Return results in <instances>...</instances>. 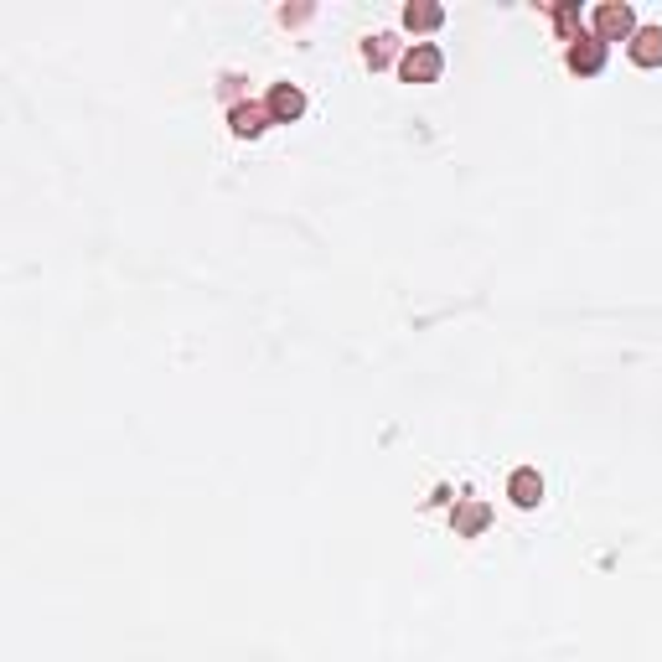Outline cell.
I'll return each mask as SVG.
<instances>
[{"instance_id":"8992f818","label":"cell","mask_w":662,"mask_h":662,"mask_svg":"<svg viewBox=\"0 0 662 662\" xmlns=\"http://www.w3.org/2000/svg\"><path fill=\"white\" fill-rule=\"evenodd\" d=\"M631 63L662 68V26H637V37H631Z\"/></svg>"},{"instance_id":"277c9868","label":"cell","mask_w":662,"mask_h":662,"mask_svg":"<svg viewBox=\"0 0 662 662\" xmlns=\"http://www.w3.org/2000/svg\"><path fill=\"white\" fill-rule=\"evenodd\" d=\"M507 497H513V507H523V513H528V507L544 502V476H538L533 466H518L513 476H507Z\"/></svg>"},{"instance_id":"9c48e42d","label":"cell","mask_w":662,"mask_h":662,"mask_svg":"<svg viewBox=\"0 0 662 662\" xmlns=\"http://www.w3.org/2000/svg\"><path fill=\"white\" fill-rule=\"evenodd\" d=\"M440 21H445V11L430 6V0H425V6H409V11H404V26H409V32H435Z\"/></svg>"},{"instance_id":"3957f363","label":"cell","mask_w":662,"mask_h":662,"mask_svg":"<svg viewBox=\"0 0 662 662\" xmlns=\"http://www.w3.org/2000/svg\"><path fill=\"white\" fill-rule=\"evenodd\" d=\"M404 78L409 83H435L440 78V68H445V57H440V47L435 42H414L409 52H404Z\"/></svg>"},{"instance_id":"8fae6325","label":"cell","mask_w":662,"mask_h":662,"mask_svg":"<svg viewBox=\"0 0 662 662\" xmlns=\"http://www.w3.org/2000/svg\"><path fill=\"white\" fill-rule=\"evenodd\" d=\"M388 47H394V37H373L368 42V63H388Z\"/></svg>"},{"instance_id":"ba28073f","label":"cell","mask_w":662,"mask_h":662,"mask_svg":"<svg viewBox=\"0 0 662 662\" xmlns=\"http://www.w3.org/2000/svg\"><path fill=\"white\" fill-rule=\"evenodd\" d=\"M554 32H559L564 42L585 37V21H580V6H575V0H559V6H554Z\"/></svg>"},{"instance_id":"30bf717a","label":"cell","mask_w":662,"mask_h":662,"mask_svg":"<svg viewBox=\"0 0 662 662\" xmlns=\"http://www.w3.org/2000/svg\"><path fill=\"white\" fill-rule=\"evenodd\" d=\"M487 528V502H466L456 513V533H481Z\"/></svg>"},{"instance_id":"7a4b0ae2","label":"cell","mask_w":662,"mask_h":662,"mask_svg":"<svg viewBox=\"0 0 662 662\" xmlns=\"http://www.w3.org/2000/svg\"><path fill=\"white\" fill-rule=\"evenodd\" d=\"M606 52H611L606 42H600L595 32H585V37H575V42H569V52H564V63H569V68H575L580 78H595L600 68H606Z\"/></svg>"},{"instance_id":"5b68a950","label":"cell","mask_w":662,"mask_h":662,"mask_svg":"<svg viewBox=\"0 0 662 662\" xmlns=\"http://www.w3.org/2000/svg\"><path fill=\"white\" fill-rule=\"evenodd\" d=\"M269 119H280V125H290V119H300V114H306V94H300V88L295 83H275V88H269Z\"/></svg>"},{"instance_id":"6da1fadb","label":"cell","mask_w":662,"mask_h":662,"mask_svg":"<svg viewBox=\"0 0 662 662\" xmlns=\"http://www.w3.org/2000/svg\"><path fill=\"white\" fill-rule=\"evenodd\" d=\"M595 37L606 47L611 42H631V37H637V11H631L626 0H606V6L595 11Z\"/></svg>"},{"instance_id":"52a82bcc","label":"cell","mask_w":662,"mask_h":662,"mask_svg":"<svg viewBox=\"0 0 662 662\" xmlns=\"http://www.w3.org/2000/svg\"><path fill=\"white\" fill-rule=\"evenodd\" d=\"M264 125H269V109H259V104H238L233 109V135L254 140V135H264Z\"/></svg>"}]
</instances>
